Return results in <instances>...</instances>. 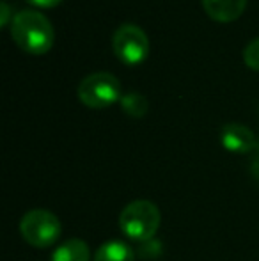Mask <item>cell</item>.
<instances>
[{
  "label": "cell",
  "instance_id": "277c9868",
  "mask_svg": "<svg viewBox=\"0 0 259 261\" xmlns=\"http://www.w3.org/2000/svg\"><path fill=\"white\" fill-rule=\"evenodd\" d=\"M78 98L89 109H107L121 100V84L112 73H91L80 82Z\"/></svg>",
  "mask_w": 259,
  "mask_h": 261
},
{
  "label": "cell",
  "instance_id": "8fae6325",
  "mask_svg": "<svg viewBox=\"0 0 259 261\" xmlns=\"http://www.w3.org/2000/svg\"><path fill=\"white\" fill-rule=\"evenodd\" d=\"M135 254L138 256L140 259L144 261H156L162 258L163 254V245L160 240L153 238V240H148V242H142L138 244V249L135 251Z\"/></svg>",
  "mask_w": 259,
  "mask_h": 261
},
{
  "label": "cell",
  "instance_id": "6da1fadb",
  "mask_svg": "<svg viewBox=\"0 0 259 261\" xmlns=\"http://www.w3.org/2000/svg\"><path fill=\"white\" fill-rule=\"evenodd\" d=\"M11 36L23 52L31 55L46 54L55 39L50 20L34 9H23L14 14L11 20Z\"/></svg>",
  "mask_w": 259,
  "mask_h": 261
},
{
  "label": "cell",
  "instance_id": "8992f818",
  "mask_svg": "<svg viewBox=\"0 0 259 261\" xmlns=\"http://www.w3.org/2000/svg\"><path fill=\"white\" fill-rule=\"evenodd\" d=\"M220 142L227 151L236 155H245V153L256 151L257 139L250 128L240 123H229L222 128Z\"/></svg>",
  "mask_w": 259,
  "mask_h": 261
},
{
  "label": "cell",
  "instance_id": "ba28073f",
  "mask_svg": "<svg viewBox=\"0 0 259 261\" xmlns=\"http://www.w3.org/2000/svg\"><path fill=\"white\" fill-rule=\"evenodd\" d=\"M135 251L128 244L119 240L105 242L96 249L93 261H135Z\"/></svg>",
  "mask_w": 259,
  "mask_h": 261
},
{
  "label": "cell",
  "instance_id": "30bf717a",
  "mask_svg": "<svg viewBox=\"0 0 259 261\" xmlns=\"http://www.w3.org/2000/svg\"><path fill=\"white\" fill-rule=\"evenodd\" d=\"M121 109L125 114H128L130 117H144L146 112H148V100H146L144 94L140 93H135V91H131V93H126L121 96Z\"/></svg>",
  "mask_w": 259,
  "mask_h": 261
},
{
  "label": "cell",
  "instance_id": "7c38bea8",
  "mask_svg": "<svg viewBox=\"0 0 259 261\" xmlns=\"http://www.w3.org/2000/svg\"><path fill=\"white\" fill-rule=\"evenodd\" d=\"M243 61H245V64L249 66L250 69H256V71H259V38L252 39V41L245 46Z\"/></svg>",
  "mask_w": 259,
  "mask_h": 261
},
{
  "label": "cell",
  "instance_id": "9c48e42d",
  "mask_svg": "<svg viewBox=\"0 0 259 261\" xmlns=\"http://www.w3.org/2000/svg\"><path fill=\"white\" fill-rule=\"evenodd\" d=\"M89 259H91V252L85 242L80 240V238H71V240H66L64 244H61L53 251L50 261H89Z\"/></svg>",
  "mask_w": 259,
  "mask_h": 261
},
{
  "label": "cell",
  "instance_id": "3957f363",
  "mask_svg": "<svg viewBox=\"0 0 259 261\" xmlns=\"http://www.w3.org/2000/svg\"><path fill=\"white\" fill-rule=\"evenodd\" d=\"M61 231V220L48 210H31L21 217V237L36 249H46L53 245L59 240Z\"/></svg>",
  "mask_w": 259,
  "mask_h": 261
},
{
  "label": "cell",
  "instance_id": "4fadbf2b",
  "mask_svg": "<svg viewBox=\"0 0 259 261\" xmlns=\"http://www.w3.org/2000/svg\"><path fill=\"white\" fill-rule=\"evenodd\" d=\"M0 14H2V18H0V23H2V27H6V25L9 23V18H11V6L7 2L0 4Z\"/></svg>",
  "mask_w": 259,
  "mask_h": 261
},
{
  "label": "cell",
  "instance_id": "52a82bcc",
  "mask_svg": "<svg viewBox=\"0 0 259 261\" xmlns=\"http://www.w3.org/2000/svg\"><path fill=\"white\" fill-rule=\"evenodd\" d=\"M245 6L247 0H203V7L208 16L220 23L238 20L245 11Z\"/></svg>",
  "mask_w": 259,
  "mask_h": 261
},
{
  "label": "cell",
  "instance_id": "9a60e30c",
  "mask_svg": "<svg viewBox=\"0 0 259 261\" xmlns=\"http://www.w3.org/2000/svg\"><path fill=\"white\" fill-rule=\"evenodd\" d=\"M252 174H254V178L259 181V141H257V148H256V158H254V162H252Z\"/></svg>",
  "mask_w": 259,
  "mask_h": 261
},
{
  "label": "cell",
  "instance_id": "7a4b0ae2",
  "mask_svg": "<svg viewBox=\"0 0 259 261\" xmlns=\"http://www.w3.org/2000/svg\"><path fill=\"white\" fill-rule=\"evenodd\" d=\"M160 220V210L155 203L148 199H137L123 208L119 215V227L130 240L142 244L155 238Z\"/></svg>",
  "mask_w": 259,
  "mask_h": 261
},
{
  "label": "cell",
  "instance_id": "5bb4252c",
  "mask_svg": "<svg viewBox=\"0 0 259 261\" xmlns=\"http://www.w3.org/2000/svg\"><path fill=\"white\" fill-rule=\"evenodd\" d=\"M27 2L34 4V6H38V7H53L63 2V0H27Z\"/></svg>",
  "mask_w": 259,
  "mask_h": 261
},
{
  "label": "cell",
  "instance_id": "5b68a950",
  "mask_svg": "<svg viewBox=\"0 0 259 261\" xmlns=\"http://www.w3.org/2000/svg\"><path fill=\"white\" fill-rule=\"evenodd\" d=\"M112 48L116 57L128 66H137L149 54V39L146 32L135 23H123L112 36Z\"/></svg>",
  "mask_w": 259,
  "mask_h": 261
}]
</instances>
